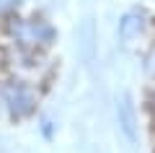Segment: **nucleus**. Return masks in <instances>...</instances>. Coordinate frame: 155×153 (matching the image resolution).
<instances>
[{
	"mask_svg": "<svg viewBox=\"0 0 155 153\" xmlns=\"http://www.w3.org/2000/svg\"><path fill=\"white\" fill-rule=\"evenodd\" d=\"M5 34L11 47L34 49V52H47L57 42V29L44 16H8Z\"/></svg>",
	"mask_w": 155,
	"mask_h": 153,
	"instance_id": "nucleus-1",
	"label": "nucleus"
},
{
	"mask_svg": "<svg viewBox=\"0 0 155 153\" xmlns=\"http://www.w3.org/2000/svg\"><path fill=\"white\" fill-rule=\"evenodd\" d=\"M0 106L5 109L11 122H23L36 112L39 106V91L34 81H26L21 75H8L0 81Z\"/></svg>",
	"mask_w": 155,
	"mask_h": 153,
	"instance_id": "nucleus-2",
	"label": "nucleus"
},
{
	"mask_svg": "<svg viewBox=\"0 0 155 153\" xmlns=\"http://www.w3.org/2000/svg\"><path fill=\"white\" fill-rule=\"evenodd\" d=\"M116 125H119V132L124 135L127 143L134 145L140 140V112L132 93H122L116 99Z\"/></svg>",
	"mask_w": 155,
	"mask_h": 153,
	"instance_id": "nucleus-3",
	"label": "nucleus"
},
{
	"mask_svg": "<svg viewBox=\"0 0 155 153\" xmlns=\"http://www.w3.org/2000/svg\"><path fill=\"white\" fill-rule=\"evenodd\" d=\"M147 26H150L147 11H142V8H132V11H124L122 16H119L116 37L122 39L124 44H132V42H137L140 37H145Z\"/></svg>",
	"mask_w": 155,
	"mask_h": 153,
	"instance_id": "nucleus-4",
	"label": "nucleus"
},
{
	"mask_svg": "<svg viewBox=\"0 0 155 153\" xmlns=\"http://www.w3.org/2000/svg\"><path fill=\"white\" fill-rule=\"evenodd\" d=\"M142 70H145V75H147V81L155 86V42L147 47V52H145V57H142Z\"/></svg>",
	"mask_w": 155,
	"mask_h": 153,
	"instance_id": "nucleus-5",
	"label": "nucleus"
}]
</instances>
